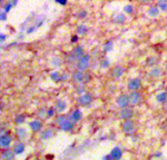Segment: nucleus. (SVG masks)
Wrapping results in <instances>:
<instances>
[{
	"instance_id": "obj_1",
	"label": "nucleus",
	"mask_w": 167,
	"mask_h": 160,
	"mask_svg": "<svg viewBox=\"0 0 167 160\" xmlns=\"http://www.w3.org/2000/svg\"><path fill=\"white\" fill-rule=\"evenodd\" d=\"M89 61H90V57H89L88 55H85V56H83L78 61V65H77V66H78V69H80V70L87 69L88 66H89Z\"/></svg>"
},
{
	"instance_id": "obj_2",
	"label": "nucleus",
	"mask_w": 167,
	"mask_h": 160,
	"mask_svg": "<svg viewBox=\"0 0 167 160\" xmlns=\"http://www.w3.org/2000/svg\"><path fill=\"white\" fill-rule=\"evenodd\" d=\"M117 104H118V107H122V108H126L128 107V104H130L129 96H127V95L119 96L118 99H117Z\"/></svg>"
},
{
	"instance_id": "obj_3",
	"label": "nucleus",
	"mask_w": 167,
	"mask_h": 160,
	"mask_svg": "<svg viewBox=\"0 0 167 160\" xmlns=\"http://www.w3.org/2000/svg\"><path fill=\"white\" fill-rule=\"evenodd\" d=\"M92 101H93V98L90 94H84V95L80 96L78 99H77V101L82 105H87L89 104H91Z\"/></svg>"
},
{
	"instance_id": "obj_4",
	"label": "nucleus",
	"mask_w": 167,
	"mask_h": 160,
	"mask_svg": "<svg viewBox=\"0 0 167 160\" xmlns=\"http://www.w3.org/2000/svg\"><path fill=\"white\" fill-rule=\"evenodd\" d=\"M122 129L127 134H130L134 130V122L131 120H125L122 124Z\"/></svg>"
},
{
	"instance_id": "obj_5",
	"label": "nucleus",
	"mask_w": 167,
	"mask_h": 160,
	"mask_svg": "<svg viewBox=\"0 0 167 160\" xmlns=\"http://www.w3.org/2000/svg\"><path fill=\"white\" fill-rule=\"evenodd\" d=\"M11 142H12V138H11L8 133L1 135V138H0V144H1L2 147L9 146V144L11 143Z\"/></svg>"
},
{
	"instance_id": "obj_6",
	"label": "nucleus",
	"mask_w": 167,
	"mask_h": 160,
	"mask_svg": "<svg viewBox=\"0 0 167 160\" xmlns=\"http://www.w3.org/2000/svg\"><path fill=\"white\" fill-rule=\"evenodd\" d=\"M141 87V80L138 79V78H135V79H132L129 81V83H128V89L130 90H133L135 92L136 90L140 89Z\"/></svg>"
},
{
	"instance_id": "obj_7",
	"label": "nucleus",
	"mask_w": 167,
	"mask_h": 160,
	"mask_svg": "<svg viewBox=\"0 0 167 160\" xmlns=\"http://www.w3.org/2000/svg\"><path fill=\"white\" fill-rule=\"evenodd\" d=\"M74 121H73L72 119H65L63 123H62L60 126H61V128L63 129V130H65V131H68V130H71V129L73 127V125H74Z\"/></svg>"
},
{
	"instance_id": "obj_8",
	"label": "nucleus",
	"mask_w": 167,
	"mask_h": 160,
	"mask_svg": "<svg viewBox=\"0 0 167 160\" xmlns=\"http://www.w3.org/2000/svg\"><path fill=\"white\" fill-rule=\"evenodd\" d=\"M111 156L112 160H119L122 157V151L120 150L119 147H114L111 152Z\"/></svg>"
},
{
	"instance_id": "obj_9",
	"label": "nucleus",
	"mask_w": 167,
	"mask_h": 160,
	"mask_svg": "<svg viewBox=\"0 0 167 160\" xmlns=\"http://www.w3.org/2000/svg\"><path fill=\"white\" fill-rule=\"evenodd\" d=\"M132 115H133V111H132V109L130 108H123L121 112H120V116H121L122 119H125V120H129Z\"/></svg>"
},
{
	"instance_id": "obj_10",
	"label": "nucleus",
	"mask_w": 167,
	"mask_h": 160,
	"mask_svg": "<svg viewBox=\"0 0 167 160\" xmlns=\"http://www.w3.org/2000/svg\"><path fill=\"white\" fill-rule=\"evenodd\" d=\"M129 99H130V104H137L140 100H141V95L138 93V92H133L131 93V95L129 96Z\"/></svg>"
},
{
	"instance_id": "obj_11",
	"label": "nucleus",
	"mask_w": 167,
	"mask_h": 160,
	"mask_svg": "<svg viewBox=\"0 0 167 160\" xmlns=\"http://www.w3.org/2000/svg\"><path fill=\"white\" fill-rule=\"evenodd\" d=\"M122 74H123V68L120 65H117V66H115V68H114V69H112V71H111V75L114 78H119Z\"/></svg>"
},
{
	"instance_id": "obj_12",
	"label": "nucleus",
	"mask_w": 167,
	"mask_h": 160,
	"mask_svg": "<svg viewBox=\"0 0 167 160\" xmlns=\"http://www.w3.org/2000/svg\"><path fill=\"white\" fill-rule=\"evenodd\" d=\"M83 49L81 48V47H76L73 51V54H72V57L73 59H76V60H80L81 58H82L84 55H83Z\"/></svg>"
},
{
	"instance_id": "obj_13",
	"label": "nucleus",
	"mask_w": 167,
	"mask_h": 160,
	"mask_svg": "<svg viewBox=\"0 0 167 160\" xmlns=\"http://www.w3.org/2000/svg\"><path fill=\"white\" fill-rule=\"evenodd\" d=\"M29 126H30V128H32V130L33 132H37V131L40 130L42 124H41L40 121H38V120H33V121H32V122L29 123Z\"/></svg>"
},
{
	"instance_id": "obj_14",
	"label": "nucleus",
	"mask_w": 167,
	"mask_h": 160,
	"mask_svg": "<svg viewBox=\"0 0 167 160\" xmlns=\"http://www.w3.org/2000/svg\"><path fill=\"white\" fill-rule=\"evenodd\" d=\"M15 156V152L11 150H4L2 153V158L4 160H13Z\"/></svg>"
},
{
	"instance_id": "obj_15",
	"label": "nucleus",
	"mask_w": 167,
	"mask_h": 160,
	"mask_svg": "<svg viewBox=\"0 0 167 160\" xmlns=\"http://www.w3.org/2000/svg\"><path fill=\"white\" fill-rule=\"evenodd\" d=\"M25 150V144L23 143H19L18 144L15 146V148H14V152L16 154H21L22 152H24Z\"/></svg>"
},
{
	"instance_id": "obj_16",
	"label": "nucleus",
	"mask_w": 167,
	"mask_h": 160,
	"mask_svg": "<svg viewBox=\"0 0 167 160\" xmlns=\"http://www.w3.org/2000/svg\"><path fill=\"white\" fill-rule=\"evenodd\" d=\"M84 77H85V75L81 71H76V72L73 73V75H72V78L75 81H77V82L83 81L84 80Z\"/></svg>"
},
{
	"instance_id": "obj_17",
	"label": "nucleus",
	"mask_w": 167,
	"mask_h": 160,
	"mask_svg": "<svg viewBox=\"0 0 167 160\" xmlns=\"http://www.w3.org/2000/svg\"><path fill=\"white\" fill-rule=\"evenodd\" d=\"M81 112H80V110H78V109H76V110H74L73 111V113L71 114V119L74 121V122H76V121H78V120H80L81 119Z\"/></svg>"
},
{
	"instance_id": "obj_18",
	"label": "nucleus",
	"mask_w": 167,
	"mask_h": 160,
	"mask_svg": "<svg viewBox=\"0 0 167 160\" xmlns=\"http://www.w3.org/2000/svg\"><path fill=\"white\" fill-rule=\"evenodd\" d=\"M166 99H167V94L165 92H162L156 96V100H157V101H159V103H164Z\"/></svg>"
},
{
	"instance_id": "obj_19",
	"label": "nucleus",
	"mask_w": 167,
	"mask_h": 160,
	"mask_svg": "<svg viewBox=\"0 0 167 160\" xmlns=\"http://www.w3.org/2000/svg\"><path fill=\"white\" fill-rule=\"evenodd\" d=\"M51 78L54 80V81H60L63 79V75H61L59 72H53L51 74Z\"/></svg>"
},
{
	"instance_id": "obj_20",
	"label": "nucleus",
	"mask_w": 167,
	"mask_h": 160,
	"mask_svg": "<svg viewBox=\"0 0 167 160\" xmlns=\"http://www.w3.org/2000/svg\"><path fill=\"white\" fill-rule=\"evenodd\" d=\"M56 108L59 111H63L64 109L65 108V104L62 101H58V103L56 104Z\"/></svg>"
},
{
	"instance_id": "obj_21",
	"label": "nucleus",
	"mask_w": 167,
	"mask_h": 160,
	"mask_svg": "<svg viewBox=\"0 0 167 160\" xmlns=\"http://www.w3.org/2000/svg\"><path fill=\"white\" fill-rule=\"evenodd\" d=\"M157 14H158V9L156 7H153L149 10V15L151 16V17H154V16H156Z\"/></svg>"
},
{
	"instance_id": "obj_22",
	"label": "nucleus",
	"mask_w": 167,
	"mask_h": 160,
	"mask_svg": "<svg viewBox=\"0 0 167 160\" xmlns=\"http://www.w3.org/2000/svg\"><path fill=\"white\" fill-rule=\"evenodd\" d=\"M52 135H53V133H52L51 130H46V131H44L43 134H42V138L43 139H49V138H51Z\"/></svg>"
},
{
	"instance_id": "obj_23",
	"label": "nucleus",
	"mask_w": 167,
	"mask_h": 160,
	"mask_svg": "<svg viewBox=\"0 0 167 160\" xmlns=\"http://www.w3.org/2000/svg\"><path fill=\"white\" fill-rule=\"evenodd\" d=\"M86 31H87V27L85 26H83V25H81V26H79L78 27H77V32L80 33V34H84Z\"/></svg>"
},
{
	"instance_id": "obj_24",
	"label": "nucleus",
	"mask_w": 167,
	"mask_h": 160,
	"mask_svg": "<svg viewBox=\"0 0 167 160\" xmlns=\"http://www.w3.org/2000/svg\"><path fill=\"white\" fill-rule=\"evenodd\" d=\"M18 136H19V138H20V139L25 138V137H26V131L23 128L19 129V130H18Z\"/></svg>"
},
{
	"instance_id": "obj_25",
	"label": "nucleus",
	"mask_w": 167,
	"mask_h": 160,
	"mask_svg": "<svg viewBox=\"0 0 167 160\" xmlns=\"http://www.w3.org/2000/svg\"><path fill=\"white\" fill-rule=\"evenodd\" d=\"M111 48H112V42H111V41L107 42L106 45H105V51H106V52H108V51L111 50Z\"/></svg>"
},
{
	"instance_id": "obj_26",
	"label": "nucleus",
	"mask_w": 167,
	"mask_h": 160,
	"mask_svg": "<svg viewBox=\"0 0 167 160\" xmlns=\"http://www.w3.org/2000/svg\"><path fill=\"white\" fill-rule=\"evenodd\" d=\"M24 120H25L24 115H19V116H17V118H16V123L20 124L22 122H24Z\"/></svg>"
},
{
	"instance_id": "obj_27",
	"label": "nucleus",
	"mask_w": 167,
	"mask_h": 160,
	"mask_svg": "<svg viewBox=\"0 0 167 160\" xmlns=\"http://www.w3.org/2000/svg\"><path fill=\"white\" fill-rule=\"evenodd\" d=\"M159 74V69H157V68H154V69H153L151 70V71L150 72V75H151V76H157Z\"/></svg>"
},
{
	"instance_id": "obj_28",
	"label": "nucleus",
	"mask_w": 167,
	"mask_h": 160,
	"mask_svg": "<svg viewBox=\"0 0 167 160\" xmlns=\"http://www.w3.org/2000/svg\"><path fill=\"white\" fill-rule=\"evenodd\" d=\"M159 6L161 7V9L162 10H166L167 9V3L166 1H159Z\"/></svg>"
},
{
	"instance_id": "obj_29",
	"label": "nucleus",
	"mask_w": 167,
	"mask_h": 160,
	"mask_svg": "<svg viewBox=\"0 0 167 160\" xmlns=\"http://www.w3.org/2000/svg\"><path fill=\"white\" fill-rule=\"evenodd\" d=\"M116 18H117V19L115 20V22H117V23H123L124 20H125V18H124L123 15H119L118 17H116Z\"/></svg>"
},
{
	"instance_id": "obj_30",
	"label": "nucleus",
	"mask_w": 167,
	"mask_h": 160,
	"mask_svg": "<svg viewBox=\"0 0 167 160\" xmlns=\"http://www.w3.org/2000/svg\"><path fill=\"white\" fill-rule=\"evenodd\" d=\"M125 11L127 12V13H132V12H133V7H132L131 5H127V6H125Z\"/></svg>"
},
{
	"instance_id": "obj_31",
	"label": "nucleus",
	"mask_w": 167,
	"mask_h": 160,
	"mask_svg": "<svg viewBox=\"0 0 167 160\" xmlns=\"http://www.w3.org/2000/svg\"><path fill=\"white\" fill-rule=\"evenodd\" d=\"M108 61H104L103 62H102V66H103V68H107V66H108Z\"/></svg>"
},
{
	"instance_id": "obj_32",
	"label": "nucleus",
	"mask_w": 167,
	"mask_h": 160,
	"mask_svg": "<svg viewBox=\"0 0 167 160\" xmlns=\"http://www.w3.org/2000/svg\"><path fill=\"white\" fill-rule=\"evenodd\" d=\"M57 2H59L60 4H63V5H65V4L67 3V1H65V0H63V1H62V0H57Z\"/></svg>"
},
{
	"instance_id": "obj_33",
	"label": "nucleus",
	"mask_w": 167,
	"mask_h": 160,
	"mask_svg": "<svg viewBox=\"0 0 167 160\" xmlns=\"http://www.w3.org/2000/svg\"><path fill=\"white\" fill-rule=\"evenodd\" d=\"M53 113H54V112H53L52 109H50V110L48 111V115H49V116H52V115H53Z\"/></svg>"
},
{
	"instance_id": "obj_34",
	"label": "nucleus",
	"mask_w": 167,
	"mask_h": 160,
	"mask_svg": "<svg viewBox=\"0 0 167 160\" xmlns=\"http://www.w3.org/2000/svg\"><path fill=\"white\" fill-rule=\"evenodd\" d=\"M85 15H86V12H81V13H80V17H84Z\"/></svg>"
},
{
	"instance_id": "obj_35",
	"label": "nucleus",
	"mask_w": 167,
	"mask_h": 160,
	"mask_svg": "<svg viewBox=\"0 0 167 160\" xmlns=\"http://www.w3.org/2000/svg\"><path fill=\"white\" fill-rule=\"evenodd\" d=\"M4 39H5V35L4 34H1V42L4 41Z\"/></svg>"
},
{
	"instance_id": "obj_36",
	"label": "nucleus",
	"mask_w": 167,
	"mask_h": 160,
	"mask_svg": "<svg viewBox=\"0 0 167 160\" xmlns=\"http://www.w3.org/2000/svg\"><path fill=\"white\" fill-rule=\"evenodd\" d=\"M1 19L2 20H5V13H2L1 14Z\"/></svg>"
},
{
	"instance_id": "obj_37",
	"label": "nucleus",
	"mask_w": 167,
	"mask_h": 160,
	"mask_svg": "<svg viewBox=\"0 0 167 160\" xmlns=\"http://www.w3.org/2000/svg\"><path fill=\"white\" fill-rule=\"evenodd\" d=\"M77 39V37L76 36H73V38H72V40H73V42H75V40Z\"/></svg>"
},
{
	"instance_id": "obj_38",
	"label": "nucleus",
	"mask_w": 167,
	"mask_h": 160,
	"mask_svg": "<svg viewBox=\"0 0 167 160\" xmlns=\"http://www.w3.org/2000/svg\"><path fill=\"white\" fill-rule=\"evenodd\" d=\"M166 69H167V65H166Z\"/></svg>"
},
{
	"instance_id": "obj_39",
	"label": "nucleus",
	"mask_w": 167,
	"mask_h": 160,
	"mask_svg": "<svg viewBox=\"0 0 167 160\" xmlns=\"http://www.w3.org/2000/svg\"><path fill=\"white\" fill-rule=\"evenodd\" d=\"M37 160H39V159H37Z\"/></svg>"
}]
</instances>
